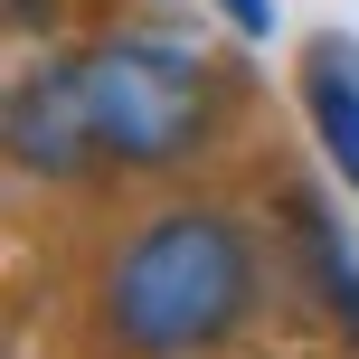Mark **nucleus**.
I'll return each mask as SVG.
<instances>
[{
	"mask_svg": "<svg viewBox=\"0 0 359 359\" xmlns=\"http://www.w3.org/2000/svg\"><path fill=\"white\" fill-rule=\"evenodd\" d=\"M255 303V246L208 208H180V217H151L142 236L123 246L104 284V312L142 359H189L208 341H227L236 312Z\"/></svg>",
	"mask_w": 359,
	"mask_h": 359,
	"instance_id": "nucleus-1",
	"label": "nucleus"
},
{
	"mask_svg": "<svg viewBox=\"0 0 359 359\" xmlns=\"http://www.w3.org/2000/svg\"><path fill=\"white\" fill-rule=\"evenodd\" d=\"M76 76H86L104 161H180L208 133V76L161 38H104L76 57Z\"/></svg>",
	"mask_w": 359,
	"mask_h": 359,
	"instance_id": "nucleus-2",
	"label": "nucleus"
},
{
	"mask_svg": "<svg viewBox=\"0 0 359 359\" xmlns=\"http://www.w3.org/2000/svg\"><path fill=\"white\" fill-rule=\"evenodd\" d=\"M10 161L29 180H86L104 161V133H95V104H86L76 67H48L10 95Z\"/></svg>",
	"mask_w": 359,
	"mask_h": 359,
	"instance_id": "nucleus-3",
	"label": "nucleus"
},
{
	"mask_svg": "<svg viewBox=\"0 0 359 359\" xmlns=\"http://www.w3.org/2000/svg\"><path fill=\"white\" fill-rule=\"evenodd\" d=\"M303 114H312V133H322L331 170L359 189V48L350 38H312L303 48Z\"/></svg>",
	"mask_w": 359,
	"mask_h": 359,
	"instance_id": "nucleus-4",
	"label": "nucleus"
},
{
	"mask_svg": "<svg viewBox=\"0 0 359 359\" xmlns=\"http://www.w3.org/2000/svg\"><path fill=\"white\" fill-rule=\"evenodd\" d=\"M293 246H303V274H312V293L331 303V322L359 341V255L341 246V227H331L322 198H293Z\"/></svg>",
	"mask_w": 359,
	"mask_h": 359,
	"instance_id": "nucleus-5",
	"label": "nucleus"
},
{
	"mask_svg": "<svg viewBox=\"0 0 359 359\" xmlns=\"http://www.w3.org/2000/svg\"><path fill=\"white\" fill-rule=\"evenodd\" d=\"M217 10H227L246 38H274V0H217Z\"/></svg>",
	"mask_w": 359,
	"mask_h": 359,
	"instance_id": "nucleus-6",
	"label": "nucleus"
}]
</instances>
